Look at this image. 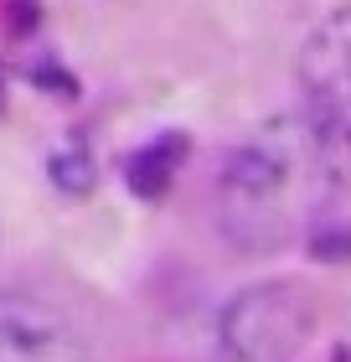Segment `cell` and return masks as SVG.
<instances>
[{
	"label": "cell",
	"instance_id": "obj_7",
	"mask_svg": "<svg viewBox=\"0 0 351 362\" xmlns=\"http://www.w3.org/2000/svg\"><path fill=\"white\" fill-rule=\"evenodd\" d=\"M0 104H6V98H0Z\"/></svg>",
	"mask_w": 351,
	"mask_h": 362
},
{
	"label": "cell",
	"instance_id": "obj_6",
	"mask_svg": "<svg viewBox=\"0 0 351 362\" xmlns=\"http://www.w3.org/2000/svg\"><path fill=\"white\" fill-rule=\"evenodd\" d=\"M52 176H57V187L62 192H88L93 187V166H88V156H57L52 160Z\"/></svg>",
	"mask_w": 351,
	"mask_h": 362
},
{
	"label": "cell",
	"instance_id": "obj_4",
	"mask_svg": "<svg viewBox=\"0 0 351 362\" xmlns=\"http://www.w3.org/2000/svg\"><path fill=\"white\" fill-rule=\"evenodd\" d=\"M0 362H93V341L52 300L0 290Z\"/></svg>",
	"mask_w": 351,
	"mask_h": 362
},
{
	"label": "cell",
	"instance_id": "obj_5",
	"mask_svg": "<svg viewBox=\"0 0 351 362\" xmlns=\"http://www.w3.org/2000/svg\"><path fill=\"white\" fill-rule=\"evenodd\" d=\"M181 160H186V140H181V135H160V140H150L145 151H135V156L124 160L129 192H135V197H165V192H171V176H176Z\"/></svg>",
	"mask_w": 351,
	"mask_h": 362
},
{
	"label": "cell",
	"instance_id": "obj_1",
	"mask_svg": "<svg viewBox=\"0 0 351 362\" xmlns=\"http://www.w3.org/2000/svg\"><path fill=\"white\" fill-rule=\"evenodd\" d=\"M336 145L310 119H279L232 145L217 171V223L238 254H279L321 223Z\"/></svg>",
	"mask_w": 351,
	"mask_h": 362
},
{
	"label": "cell",
	"instance_id": "obj_3",
	"mask_svg": "<svg viewBox=\"0 0 351 362\" xmlns=\"http://www.w3.org/2000/svg\"><path fill=\"white\" fill-rule=\"evenodd\" d=\"M299 88L310 114L305 119L336 145L351 140V6H336L315 21L299 47Z\"/></svg>",
	"mask_w": 351,
	"mask_h": 362
},
{
	"label": "cell",
	"instance_id": "obj_2",
	"mask_svg": "<svg viewBox=\"0 0 351 362\" xmlns=\"http://www.w3.org/2000/svg\"><path fill=\"white\" fill-rule=\"evenodd\" d=\"M217 332L232 362H290L315 332V300L299 279H258L222 305Z\"/></svg>",
	"mask_w": 351,
	"mask_h": 362
}]
</instances>
